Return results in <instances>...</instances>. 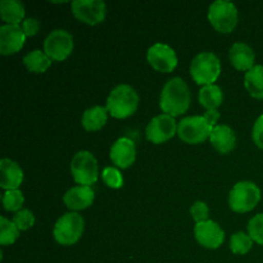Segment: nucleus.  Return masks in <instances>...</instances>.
<instances>
[{"label":"nucleus","mask_w":263,"mask_h":263,"mask_svg":"<svg viewBox=\"0 0 263 263\" xmlns=\"http://www.w3.org/2000/svg\"><path fill=\"white\" fill-rule=\"evenodd\" d=\"M252 138H253L254 144L258 148L263 149V115L259 116L256 120L253 126V131H252Z\"/></svg>","instance_id":"33"},{"label":"nucleus","mask_w":263,"mask_h":263,"mask_svg":"<svg viewBox=\"0 0 263 263\" xmlns=\"http://www.w3.org/2000/svg\"><path fill=\"white\" fill-rule=\"evenodd\" d=\"M73 50V37L63 28L53 30L44 41V51L46 55L55 62H63Z\"/></svg>","instance_id":"9"},{"label":"nucleus","mask_w":263,"mask_h":263,"mask_svg":"<svg viewBox=\"0 0 263 263\" xmlns=\"http://www.w3.org/2000/svg\"><path fill=\"white\" fill-rule=\"evenodd\" d=\"M21 27H22L23 32H25V35L27 36V37L28 36H35L36 33L39 32V30H40V22H39V20H36V18L28 17L25 18V21L22 22Z\"/></svg>","instance_id":"32"},{"label":"nucleus","mask_w":263,"mask_h":263,"mask_svg":"<svg viewBox=\"0 0 263 263\" xmlns=\"http://www.w3.org/2000/svg\"><path fill=\"white\" fill-rule=\"evenodd\" d=\"M190 74L198 85H212L221 74L220 58L212 51L197 54L190 64Z\"/></svg>","instance_id":"3"},{"label":"nucleus","mask_w":263,"mask_h":263,"mask_svg":"<svg viewBox=\"0 0 263 263\" xmlns=\"http://www.w3.org/2000/svg\"><path fill=\"white\" fill-rule=\"evenodd\" d=\"M71 9L77 20L90 26L102 23L107 14V5L102 0H74Z\"/></svg>","instance_id":"10"},{"label":"nucleus","mask_w":263,"mask_h":263,"mask_svg":"<svg viewBox=\"0 0 263 263\" xmlns=\"http://www.w3.org/2000/svg\"><path fill=\"white\" fill-rule=\"evenodd\" d=\"M208 21L218 32L230 33L238 25V9L234 3L228 0H216L210 5Z\"/></svg>","instance_id":"6"},{"label":"nucleus","mask_w":263,"mask_h":263,"mask_svg":"<svg viewBox=\"0 0 263 263\" xmlns=\"http://www.w3.org/2000/svg\"><path fill=\"white\" fill-rule=\"evenodd\" d=\"M223 102V92L218 85L212 84L203 86L199 91V103L207 110L217 109Z\"/></svg>","instance_id":"24"},{"label":"nucleus","mask_w":263,"mask_h":263,"mask_svg":"<svg viewBox=\"0 0 263 263\" xmlns=\"http://www.w3.org/2000/svg\"><path fill=\"white\" fill-rule=\"evenodd\" d=\"M103 181L110 189H120L123 185V177L122 174L120 172V170L116 168V167H105L103 170Z\"/></svg>","instance_id":"28"},{"label":"nucleus","mask_w":263,"mask_h":263,"mask_svg":"<svg viewBox=\"0 0 263 263\" xmlns=\"http://www.w3.org/2000/svg\"><path fill=\"white\" fill-rule=\"evenodd\" d=\"M190 89L181 77H174L164 84L161 92L159 105L164 115L177 117L189 109L190 107Z\"/></svg>","instance_id":"1"},{"label":"nucleus","mask_w":263,"mask_h":263,"mask_svg":"<svg viewBox=\"0 0 263 263\" xmlns=\"http://www.w3.org/2000/svg\"><path fill=\"white\" fill-rule=\"evenodd\" d=\"M177 125L175 117L168 115H159L152 118L145 130L146 139L153 144H162L168 141L177 134Z\"/></svg>","instance_id":"11"},{"label":"nucleus","mask_w":263,"mask_h":263,"mask_svg":"<svg viewBox=\"0 0 263 263\" xmlns=\"http://www.w3.org/2000/svg\"><path fill=\"white\" fill-rule=\"evenodd\" d=\"M27 36L20 25H3L0 27V53L2 55H12L20 51L25 45Z\"/></svg>","instance_id":"14"},{"label":"nucleus","mask_w":263,"mask_h":263,"mask_svg":"<svg viewBox=\"0 0 263 263\" xmlns=\"http://www.w3.org/2000/svg\"><path fill=\"white\" fill-rule=\"evenodd\" d=\"M71 174L79 185L90 186L95 184L99 177V167L94 154L87 151L77 152L71 161Z\"/></svg>","instance_id":"7"},{"label":"nucleus","mask_w":263,"mask_h":263,"mask_svg":"<svg viewBox=\"0 0 263 263\" xmlns=\"http://www.w3.org/2000/svg\"><path fill=\"white\" fill-rule=\"evenodd\" d=\"M229 57H230V62L238 71H246L248 72L249 69L253 68L256 64V54H254L253 49L246 43H235L230 48L229 51Z\"/></svg>","instance_id":"18"},{"label":"nucleus","mask_w":263,"mask_h":263,"mask_svg":"<svg viewBox=\"0 0 263 263\" xmlns=\"http://www.w3.org/2000/svg\"><path fill=\"white\" fill-rule=\"evenodd\" d=\"M3 205L4 210L8 212H15L22 210V205L25 203V197H23L22 192L20 189L17 190H7L3 194Z\"/></svg>","instance_id":"27"},{"label":"nucleus","mask_w":263,"mask_h":263,"mask_svg":"<svg viewBox=\"0 0 263 263\" xmlns=\"http://www.w3.org/2000/svg\"><path fill=\"white\" fill-rule=\"evenodd\" d=\"M139 107V95L133 86L127 84L117 85L107 98L108 113L112 117L123 120L136 112Z\"/></svg>","instance_id":"2"},{"label":"nucleus","mask_w":263,"mask_h":263,"mask_svg":"<svg viewBox=\"0 0 263 263\" xmlns=\"http://www.w3.org/2000/svg\"><path fill=\"white\" fill-rule=\"evenodd\" d=\"M23 64L26 68L33 73H44L48 71L51 66V59L46 55L45 51H41L39 49L30 51L23 57Z\"/></svg>","instance_id":"23"},{"label":"nucleus","mask_w":263,"mask_h":263,"mask_svg":"<svg viewBox=\"0 0 263 263\" xmlns=\"http://www.w3.org/2000/svg\"><path fill=\"white\" fill-rule=\"evenodd\" d=\"M94 198V190L91 189V186L77 185L67 190L63 197V202L66 207L73 212V211L86 210L92 204Z\"/></svg>","instance_id":"16"},{"label":"nucleus","mask_w":263,"mask_h":263,"mask_svg":"<svg viewBox=\"0 0 263 263\" xmlns=\"http://www.w3.org/2000/svg\"><path fill=\"white\" fill-rule=\"evenodd\" d=\"M20 236V229L14 225V222L4 216L0 217V244L2 246H10L14 243Z\"/></svg>","instance_id":"25"},{"label":"nucleus","mask_w":263,"mask_h":263,"mask_svg":"<svg viewBox=\"0 0 263 263\" xmlns=\"http://www.w3.org/2000/svg\"><path fill=\"white\" fill-rule=\"evenodd\" d=\"M248 234L252 240L263 246V213H258L249 220Z\"/></svg>","instance_id":"29"},{"label":"nucleus","mask_w":263,"mask_h":263,"mask_svg":"<svg viewBox=\"0 0 263 263\" xmlns=\"http://www.w3.org/2000/svg\"><path fill=\"white\" fill-rule=\"evenodd\" d=\"M25 5L18 0H2L0 17L5 25H20L25 21Z\"/></svg>","instance_id":"20"},{"label":"nucleus","mask_w":263,"mask_h":263,"mask_svg":"<svg viewBox=\"0 0 263 263\" xmlns=\"http://www.w3.org/2000/svg\"><path fill=\"white\" fill-rule=\"evenodd\" d=\"M13 222L20 229V231H26L31 229L35 223V216L30 210H21L13 216Z\"/></svg>","instance_id":"30"},{"label":"nucleus","mask_w":263,"mask_h":263,"mask_svg":"<svg viewBox=\"0 0 263 263\" xmlns=\"http://www.w3.org/2000/svg\"><path fill=\"white\" fill-rule=\"evenodd\" d=\"M190 213H192L193 220L197 223L204 222V221L208 220V216H210V208H208V205L205 204L204 202L198 200V202H195L194 204L192 205Z\"/></svg>","instance_id":"31"},{"label":"nucleus","mask_w":263,"mask_h":263,"mask_svg":"<svg viewBox=\"0 0 263 263\" xmlns=\"http://www.w3.org/2000/svg\"><path fill=\"white\" fill-rule=\"evenodd\" d=\"M0 186L7 190H17L23 181V171L18 163L9 158L0 161Z\"/></svg>","instance_id":"17"},{"label":"nucleus","mask_w":263,"mask_h":263,"mask_svg":"<svg viewBox=\"0 0 263 263\" xmlns=\"http://www.w3.org/2000/svg\"><path fill=\"white\" fill-rule=\"evenodd\" d=\"M261 200V189L252 181H239L229 194V205L236 213L251 212Z\"/></svg>","instance_id":"4"},{"label":"nucleus","mask_w":263,"mask_h":263,"mask_svg":"<svg viewBox=\"0 0 263 263\" xmlns=\"http://www.w3.org/2000/svg\"><path fill=\"white\" fill-rule=\"evenodd\" d=\"M195 239L200 246L208 249H217L222 246L225 240V233L220 228L217 222L212 220H207L195 225L194 229Z\"/></svg>","instance_id":"13"},{"label":"nucleus","mask_w":263,"mask_h":263,"mask_svg":"<svg viewBox=\"0 0 263 263\" xmlns=\"http://www.w3.org/2000/svg\"><path fill=\"white\" fill-rule=\"evenodd\" d=\"M253 247V240L244 231L233 234L230 239V249L234 254H247Z\"/></svg>","instance_id":"26"},{"label":"nucleus","mask_w":263,"mask_h":263,"mask_svg":"<svg viewBox=\"0 0 263 263\" xmlns=\"http://www.w3.org/2000/svg\"><path fill=\"white\" fill-rule=\"evenodd\" d=\"M210 140L216 151L222 154H228L235 148L236 136L230 126L217 125L211 133Z\"/></svg>","instance_id":"19"},{"label":"nucleus","mask_w":263,"mask_h":263,"mask_svg":"<svg viewBox=\"0 0 263 263\" xmlns=\"http://www.w3.org/2000/svg\"><path fill=\"white\" fill-rule=\"evenodd\" d=\"M244 86L249 95L256 99H263V64H257L246 72Z\"/></svg>","instance_id":"22"},{"label":"nucleus","mask_w":263,"mask_h":263,"mask_svg":"<svg viewBox=\"0 0 263 263\" xmlns=\"http://www.w3.org/2000/svg\"><path fill=\"white\" fill-rule=\"evenodd\" d=\"M203 117H204V120L207 121V123L211 126V128L213 130V128L217 126V122H218V120H220L221 115L217 109H210V110H205V113L203 115Z\"/></svg>","instance_id":"34"},{"label":"nucleus","mask_w":263,"mask_h":263,"mask_svg":"<svg viewBox=\"0 0 263 263\" xmlns=\"http://www.w3.org/2000/svg\"><path fill=\"white\" fill-rule=\"evenodd\" d=\"M146 59L156 71L162 72V73H170L174 71L179 62L176 51L163 43H157L152 45L146 51Z\"/></svg>","instance_id":"12"},{"label":"nucleus","mask_w":263,"mask_h":263,"mask_svg":"<svg viewBox=\"0 0 263 263\" xmlns=\"http://www.w3.org/2000/svg\"><path fill=\"white\" fill-rule=\"evenodd\" d=\"M212 128L203 116L182 118L177 125V135L186 144H200L210 138Z\"/></svg>","instance_id":"8"},{"label":"nucleus","mask_w":263,"mask_h":263,"mask_svg":"<svg viewBox=\"0 0 263 263\" xmlns=\"http://www.w3.org/2000/svg\"><path fill=\"white\" fill-rule=\"evenodd\" d=\"M108 110L102 105H95L84 112L81 118L82 127L86 131H99L107 123Z\"/></svg>","instance_id":"21"},{"label":"nucleus","mask_w":263,"mask_h":263,"mask_svg":"<svg viewBox=\"0 0 263 263\" xmlns=\"http://www.w3.org/2000/svg\"><path fill=\"white\" fill-rule=\"evenodd\" d=\"M109 157L120 168H128L136 159L135 143L130 138H120L110 146Z\"/></svg>","instance_id":"15"},{"label":"nucleus","mask_w":263,"mask_h":263,"mask_svg":"<svg viewBox=\"0 0 263 263\" xmlns=\"http://www.w3.org/2000/svg\"><path fill=\"white\" fill-rule=\"evenodd\" d=\"M85 221L77 212L64 213L58 218L53 229V236L61 246H73L82 236Z\"/></svg>","instance_id":"5"}]
</instances>
